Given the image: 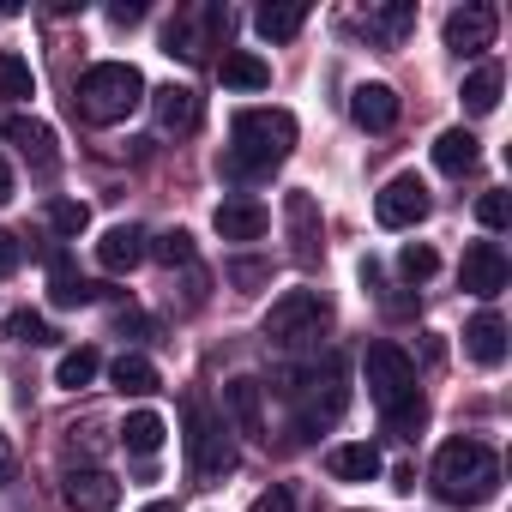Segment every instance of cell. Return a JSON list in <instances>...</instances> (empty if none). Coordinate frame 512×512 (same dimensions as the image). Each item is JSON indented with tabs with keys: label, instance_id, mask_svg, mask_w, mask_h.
Masks as SVG:
<instances>
[{
	"label": "cell",
	"instance_id": "6da1fadb",
	"mask_svg": "<svg viewBox=\"0 0 512 512\" xmlns=\"http://www.w3.org/2000/svg\"><path fill=\"white\" fill-rule=\"evenodd\" d=\"M272 392L296 404L290 440H314V434L338 428V416L350 410V368H344L338 356H326V362H314V368H290V374H278Z\"/></svg>",
	"mask_w": 512,
	"mask_h": 512
},
{
	"label": "cell",
	"instance_id": "7a4b0ae2",
	"mask_svg": "<svg viewBox=\"0 0 512 512\" xmlns=\"http://www.w3.org/2000/svg\"><path fill=\"white\" fill-rule=\"evenodd\" d=\"M290 151H296V121H290L284 109H241V115L229 121L223 175H229V181H260V175H272Z\"/></svg>",
	"mask_w": 512,
	"mask_h": 512
},
{
	"label": "cell",
	"instance_id": "3957f363",
	"mask_svg": "<svg viewBox=\"0 0 512 512\" xmlns=\"http://www.w3.org/2000/svg\"><path fill=\"white\" fill-rule=\"evenodd\" d=\"M428 482H434V494H440L446 506H482V500H494V488H500V458H494L488 440L458 434V440H446V446L434 452Z\"/></svg>",
	"mask_w": 512,
	"mask_h": 512
},
{
	"label": "cell",
	"instance_id": "277c9868",
	"mask_svg": "<svg viewBox=\"0 0 512 512\" xmlns=\"http://www.w3.org/2000/svg\"><path fill=\"white\" fill-rule=\"evenodd\" d=\"M139 103H145L139 67H127V61H97V67H85V79H79V115H85L91 127H115V121H127Z\"/></svg>",
	"mask_w": 512,
	"mask_h": 512
},
{
	"label": "cell",
	"instance_id": "5b68a950",
	"mask_svg": "<svg viewBox=\"0 0 512 512\" xmlns=\"http://www.w3.org/2000/svg\"><path fill=\"white\" fill-rule=\"evenodd\" d=\"M326 326H332V308H326L320 290H284V296L266 308L260 338H266L272 350H308V344H320Z\"/></svg>",
	"mask_w": 512,
	"mask_h": 512
},
{
	"label": "cell",
	"instance_id": "8992f818",
	"mask_svg": "<svg viewBox=\"0 0 512 512\" xmlns=\"http://www.w3.org/2000/svg\"><path fill=\"white\" fill-rule=\"evenodd\" d=\"M362 374H368V392H374L380 416H392V410H404V404L422 398V392H416V362H410L392 338H374V344H368Z\"/></svg>",
	"mask_w": 512,
	"mask_h": 512
},
{
	"label": "cell",
	"instance_id": "52a82bcc",
	"mask_svg": "<svg viewBox=\"0 0 512 512\" xmlns=\"http://www.w3.org/2000/svg\"><path fill=\"white\" fill-rule=\"evenodd\" d=\"M187 452H193V476L199 482H223L235 464H241V452H235V434H229V422H217L199 398L187 404Z\"/></svg>",
	"mask_w": 512,
	"mask_h": 512
},
{
	"label": "cell",
	"instance_id": "ba28073f",
	"mask_svg": "<svg viewBox=\"0 0 512 512\" xmlns=\"http://www.w3.org/2000/svg\"><path fill=\"white\" fill-rule=\"evenodd\" d=\"M506 278H512V266H506V253H500V241H470V247H464V266H458V284H464L470 296L494 302V296L506 290Z\"/></svg>",
	"mask_w": 512,
	"mask_h": 512
},
{
	"label": "cell",
	"instance_id": "9c48e42d",
	"mask_svg": "<svg viewBox=\"0 0 512 512\" xmlns=\"http://www.w3.org/2000/svg\"><path fill=\"white\" fill-rule=\"evenodd\" d=\"M428 187L416 181V175H392L386 187H380V199H374V217L386 223V229H416L422 217H428Z\"/></svg>",
	"mask_w": 512,
	"mask_h": 512
},
{
	"label": "cell",
	"instance_id": "30bf717a",
	"mask_svg": "<svg viewBox=\"0 0 512 512\" xmlns=\"http://www.w3.org/2000/svg\"><path fill=\"white\" fill-rule=\"evenodd\" d=\"M494 31H500V13L488 7V0H470V7L446 13V49L452 55H482L494 43Z\"/></svg>",
	"mask_w": 512,
	"mask_h": 512
},
{
	"label": "cell",
	"instance_id": "8fae6325",
	"mask_svg": "<svg viewBox=\"0 0 512 512\" xmlns=\"http://www.w3.org/2000/svg\"><path fill=\"white\" fill-rule=\"evenodd\" d=\"M260 380H247V374H235L229 386H223V422L235 428V434H247V440H266V410H260Z\"/></svg>",
	"mask_w": 512,
	"mask_h": 512
},
{
	"label": "cell",
	"instance_id": "7c38bea8",
	"mask_svg": "<svg viewBox=\"0 0 512 512\" xmlns=\"http://www.w3.org/2000/svg\"><path fill=\"white\" fill-rule=\"evenodd\" d=\"M350 115H356V127L362 133H392L398 127V115H404V103H398V91L392 85H356L350 91Z\"/></svg>",
	"mask_w": 512,
	"mask_h": 512
},
{
	"label": "cell",
	"instance_id": "4fadbf2b",
	"mask_svg": "<svg viewBox=\"0 0 512 512\" xmlns=\"http://www.w3.org/2000/svg\"><path fill=\"white\" fill-rule=\"evenodd\" d=\"M151 103H157V127L175 133V139L199 133V121H205V103H199L193 85H163V91H151Z\"/></svg>",
	"mask_w": 512,
	"mask_h": 512
},
{
	"label": "cell",
	"instance_id": "5bb4252c",
	"mask_svg": "<svg viewBox=\"0 0 512 512\" xmlns=\"http://www.w3.org/2000/svg\"><path fill=\"white\" fill-rule=\"evenodd\" d=\"M211 223H217L223 241H260V235L272 229V211H266L260 199H223Z\"/></svg>",
	"mask_w": 512,
	"mask_h": 512
},
{
	"label": "cell",
	"instance_id": "9a60e30c",
	"mask_svg": "<svg viewBox=\"0 0 512 512\" xmlns=\"http://www.w3.org/2000/svg\"><path fill=\"white\" fill-rule=\"evenodd\" d=\"M67 506L73 512H115L121 506V482L109 470H73L67 476Z\"/></svg>",
	"mask_w": 512,
	"mask_h": 512
},
{
	"label": "cell",
	"instance_id": "2e32d148",
	"mask_svg": "<svg viewBox=\"0 0 512 512\" xmlns=\"http://www.w3.org/2000/svg\"><path fill=\"white\" fill-rule=\"evenodd\" d=\"M284 217H290V241H296V260H302V266H314L320 253H326V241H320V211H314V199H308V193H290V199H284Z\"/></svg>",
	"mask_w": 512,
	"mask_h": 512
},
{
	"label": "cell",
	"instance_id": "e0dca14e",
	"mask_svg": "<svg viewBox=\"0 0 512 512\" xmlns=\"http://www.w3.org/2000/svg\"><path fill=\"white\" fill-rule=\"evenodd\" d=\"M139 260H145V229H139V223L103 229V241H97V266H103V272H133Z\"/></svg>",
	"mask_w": 512,
	"mask_h": 512
},
{
	"label": "cell",
	"instance_id": "ac0fdd59",
	"mask_svg": "<svg viewBox=\"0 0 512 512\" xmlns=\"http://www.w3.org/2000/svg\"><path fill=\"white\" fill-rule=\"evenodd\" d=\"M7 139H13V145H19V157H25V163H37L43 175L61 163V151H55V133H49L37 115H13V121H7Z\"/></svg>",
	"mask_w": 512,
	"mask_h": 512
},
{
	"label": "cell",
	"instance_id": "d6986e66",
	"mask_svg": "<svg viewBox=\"0 0 512 512\" xmlns=\"http://www.w3.org/2000/svg\"><path fill=\"white\" fill-rule=\"evenodd\" d=\"M464 350H470V362L500 368V362H506V320H500L494 308H482V314L464 326Z\"/></svg>",
	"mask_w": 512,
	"mask_h": 512
},
{
	"label": "cell",
	"instance_id": "ffe728a7",
	"mask_svg": "<svg viewBox=\"0 0 512 512\" xmlns=\"http://www.w3.org/2000/svg\"><path fill=\"white\" fill-rule=\"evenodd\" d=\"M49 296H55V308H91V302L103 296V284L79 278L67 253H55V260H49Z\"/></svg>",
	"mask_w": 512,
	"mask_h": 512
},
{
	"label": "cell",
	"instance_id": "44dd1931",
	"mask_svg": "<svg viewBox=\"0 0 512 512\" xmlns=\"http://www.w3.org/2000/svg\"><path fill=\"white\" fill-rule=\"evenodd\" d=\"M302 25H308V7H302V0H266V7L253 13V31H260L266 43H290Z\"/></svg>",
	"mask_w": 512,
	"mask_h": 512
},
{
	"label": "cell",
	"instance_id": "7402d4cb",
	"mask_svg": "<svg viewBox=\"0 0 512 512\" xmlns=\"http://www.w3.org/2000/svg\"><path fill=\"white\" fill-rule=\"evenodd\" d=\"M217 79H223L229 91H266V85H272V67H266L260 55H247V49H223Z\"/></svg>",
	"mask_w": 512,
	"mask_h": 512
},
{
	"label": "cell",
	"instance_id": "603a6c76",
	"mask_svg": "<svg viewBox=\"0 0 512 512\" xmlns=\"http://www.w3.org/2000/svg\"><path fill=\"white\" fill-rule=\"evenodd\" d=\"M326 470H332L338 482H374V476H380V452H374L368 440H350V446H332V452H326Z\"/></svg>",
	"mask_w": 512,
	"mask_h": 512
},
{
	"label": "cell",
	"instance_id": "cb8c5ba5",
	"mask_svg": "<svg viewBox=\"0 0 512 512\" xmlns=\"http://www.w3.org/2000/svg\"><path fill=\"white\" fill-rule=\"evenodd\" d=\"M163 440H169V428H163V416H157V410H133V416L121 422V446H127V452H139V458H151Z\"/></svg>",
	"mask_w": 512,
	"mask_h": 512
},
{
	"label": "cell",
	"instance_id": "d4e9b609",
	"mask_svg": "<svg viewBox=\"0 0 512 512\" xmlns=\"http://www.w3.org/2000/svg\"><path fill=\"white\" fill-rule=\"evenodd\" d=\"M500 85H506V73L488 61V67H476L470 79H464V109L470 115H494L500 109Z\"/></svg>",
	"mask_w": 512,
	"mask_h": 512
},
{
	"label": "cell",
	"instance_id": "484cf974",
	"mask_svg": "<svg viewBox=\"0 0 512 512\" xmlns=\"http://www.w3.org/2000/svg\"><path fill=\"white\" fill-rule=\"evenodd\" d=\"M434 163H440L446 175H464V169H476V133H464V127L440 133V139H434Z\"/></svg>",
	"mask_w": 512,
	"mask_h": 512
},
{
	"label": "cell",
	"instance_id": "4316f807",
	"mask_svg": "<svg viewBox=\"0 0 512 512\" xmlns=\"http://www.w3.org/2000/svg\"><path fill=\"white\" fill-rule=\"evenodd\" d=\"M109 380H115L121 392H157V368H151V356H139V350H121L115 368H109Z\"/></svg>",
	"mask_w": 512,
	"mask_h": 512
},
{
	"label": "cell",
	"instance_id": "83f0119b",
	"mask_svg": "<svg viewBox=\"0 0 512 512\" xmlns=\"http://www.w3.org/2000/svg\"><path fill=\"white\" fill-rule=\"evenodd\" d=\"M0 97H13V103L37 97V73H31V61L13 55V49H0Z\"/></svg>",
	"mask_w": 512,
	"mask_h": 512
},
{
	"label": "cell",
	"instance_id": "f1b7e54d",
	"mask_svg": "<svg viewBox=\"0 0 512 512\" xmlns=\"http://www.w3.org/2000/svg\"><path fill=\"white\" fill-rule=\"evenodd\" d=\"M416 25V0H392V7H380V13H368V31L380 37V43H404V31Z\"/></svg>",
	"mask_w": 512,
	"mask_h": 512
},
{
	"label": "cell",
	"instance_id": "f546056e",
	"mask_svg": "<svg viewBox=\"0 0 512 512\" xmlns=\"http://www.w3.org/2000/svg\"><path fill=\"white\" fill-rule=\"evenodd\" d=\"M0 338H13V344H31V350H37V344H55V326H49L43 314H31V308H25V314H7Z\"/></svg>",
	"mask_w": 512,
	"mask_h": 512
},
{
	"label": "cell",
	"instance_id": "4dcf8cb0",
	"mask_svg": "<svg viewBox=\"0 0 512 512\" xmlns=\"http://www.w3.org/2000/svg\"><path fill=\"white\" fill-rule=\"evenodd\" d=\"M145 253H157V266H169V272H175V266L193 272V235H187V229H163Z\"/></svg>",
	"mask_w": 512,
	"mask_h": 512
},
{
	"label": "cell",
	"instance_id": "1f68e13d",
	"mask_svg": "<svg viewBox=\"0 0 512 512\" xmlns=\"http://www.w3.org/2000/svg\"><path fill=\"white\" fill-rule=\"evenodd\" d=\"M97 350H67L61 356V368H55V386H67V392H79V386H91L97 380Z\"/></svg>",
	"mask_w": 512,
	"mask_h": 512
},
{
	"label": "cell",
	"instance_id": "d6a6232c",
	"mask_svg": "<svg viewBox=\"0 0 512 512\" xmlns=\"http://www.w3.org/2000/svg\"><path fill=\"white\" fill-rule=\"evenodd\" d=\"M398 272H404L410 284H428V278L440 272V260H434V247H422V241H410V247L398 253Z\"/></svg>",
	"mask_w": 512,
	"mask_h": 512
},
{
	"label": "cell",
	"instance_id": "836d02e7",
	"mask_svg": "<svg viewBox=\"0 0 512 512\" xmlns=\"http://www.w3.org/2000/svg\"><path fill=\"white\" fill-rule=\"evenodd\" d=\"M49 223H55V235H85L91 211H85L79 199H55V205H49Z\"/></svg>",
	"mask_w": 512,
	"mask_h": 512
},
{
	"label": "cell",
	"instance_id": "e575fe53",
	"mask_svg": "<svg viewBox=\"0 0 512 512\" xmlns=\"http://www.w3.org/2000/svg\"><path fill=\"white\" fill-rule=\"evenodd\" d=\"M506 217H512L506 193H482V199H476V223H482V229H506Z\"/></svg>",
	"mask_w": 512,
	"mask_h": 512
},
{
	"label": "cell",
	"instance_id": "d590c367",
	"mask_svg": "<svg viewBox=\"0 0 512 512\" xmlns=\"http://www.w3.org/2000/svg\"><path fill=\"white\" fill-rule=\"evenodd\" d=\"M19 260H25L19 235H13V229H0V278H13V272H19Z\"/></svg>",
	"mask_w": 512,
	"mask_h": 512
},
{
	"label": "cell",
	"instance_id": "8d00e7d4",
	"mask_svg": "<svg viewBox=\"0 0 512 512\" xmlns=\"http://www.w3.org/2000/svg\"><path fill=\"white\" fill-rule=\"evenodd\" d=\"M272 278V266H260V260H235L229 266V284H266Z\"/></svg>",
	"mask_w": 512,
	"mask_h": 512
},
{
	"label": "cell",
	"instance_id": "74e56055",
	"mask_svg": "<svg viewBox=\"0 0 512 512\" xmlns=\"http://www.w3.org/2000/svg\"><path fill=\"white\" fill-rule=\"evenodd\" d=\"M253 512H296V494L290 488H266L260 500H253Z\"/></svg>",
	"mask_w": 512,
	"mask_h": 512
},
{
	"label": "cell",
	"instance_id": "f35d334b",
	"mask_svg": "<svg viewBox=\"0 0 512 512\" xmlns=\"http://www.w3.org/2000/svg\"><path fill=\"white\" fill-rule=\"evenodd\" d=\"M19 482V452H13V440L0 434V488H13Z\"/></svg>",
	"mask_w": 512,
	"mask_h": 512
},
{
	"label": "cell",
	"instance_id": "ab89813d",
	"mask_svg": "<svg viewBox=\"0 0 512 512\" xmlns=\"http://www.w3.org/2000/svg\"><path fill=\"white\" fill-rule=\"evenodd\" d=\"M145 19V0H115L109 7V25H139Z\"/></svg>",
	"mask_w": 512,
	"mask_h": 512
},
{
	"label": "cell",
	"instance_id": "60d3db41",
	"mask_svg": "<svg viewBox=\"0 0 512 512\" xmlns=\"http://www.w3.org/2000/svg\"><path fill=\"white\" fill-rule=\"evenodd\" d=\"M13 193H19V181H13V163H7V157H0V205H7Z\"/></svg>",
	"mask_w": 512,
	"mask_h": 512
},
{
	"label": "cell",
	"instance_id": "b9f144b4",
	"mask_svg": "<svg viewBox=\"0 0 512 512\" xmlns=\"http://www.w3.org/2000/svg\"><path fill=\"white\" fill-rule=\"evenodd\" d=\"M145 512H181V506H175V500H151Z\"/></svg>",
	"mask_w": 512,
	"mask_h": 512
}]
</instances>
